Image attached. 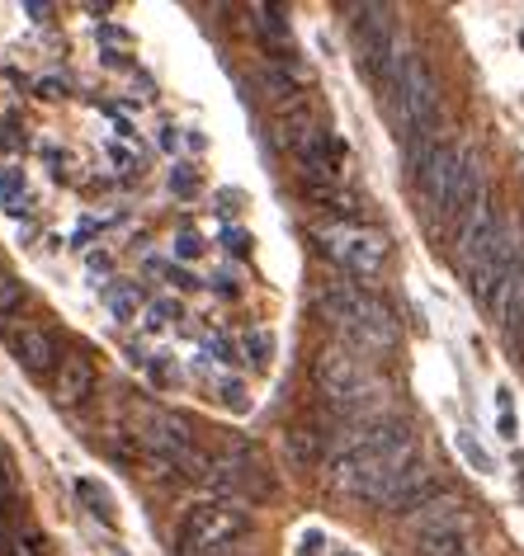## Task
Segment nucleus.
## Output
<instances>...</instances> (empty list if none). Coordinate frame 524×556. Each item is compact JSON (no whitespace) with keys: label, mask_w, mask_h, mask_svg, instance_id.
<instances>
[{"label":"nucleus","mask_w":524,"mask_h":556,"mask_svg":"<svg viewBox=\"0 0 524 556\" xmlns=\"http://www.w3.org/2000/svg\"><path fill=\"white\" fill-rule=\"evenodd\" d=\"M316 307L330 326L340 330L345 340H354L360 350H392L397 340V321L392 312L383 307L374 293H364V288H350V283H330L322 298H316Z\"/></svg>","instance_id":"3"},{"label":"nucleus","mask_w":524,"mask_h":556,"mask_svg":"<svg viewBox=\"0 0 524 556\" xmlns=\"http://www.w3.org/2000/svg\"><path fill=\"white\" fill-rule=\"evenodd\" d=\"M284 457L288 463H294L298 471H308L316 457H322V434H316V429H308V425H294L284 434Z\"/></svg>","instance_id":"13"},{"label":"nucleus","mask_w":524,"mask_h":556,"mask_svg":"<svg viewBox=\"0 0 524 556\" xmlns=\"http://www.w3.org/2000/svg\"><path fill=\"white\" fill-rule=\"evenodd\" d=\"M350 439H340V448L330 453V485L345 495H360L369 505H383L392 491V481L416 463V434L407 420H374L360 429H345Z\"/></svg>","instance_id":"1"},{"label":"nucleus","mask_w":524,"mask_h":556,"mask_svg":"<svg viewBox=\"0 0 524 556\" xmlns=\"http://www.w3.org/2000/svg\"><path fill=\"white\" fill-rule=\"evenodd\" d=\"M213 477L232 485V491H241V495H251V500H270V477H265V467H260V457L255 453H246V448H232L223 463H213Z\"/></svg>","instance_id":"9"},{"label":"nucleus","mask_w":524,"mask_h":556,"mask_svg":"<svg viewBox=\"0 0 524 556\" xmlns=\"http://www.w3.org/2000/svg\"><path fill=\"white\" fill-rule=\"evenodd\" d=\"M90 387H95L90 358L86 354H66L58 378H52V401H58V406H80V401L90 396Z\"/></svg>","instance_id":"10"},{"label":"nucleus","mask_w":524,"mask_h":556,"mask_svg":"<svg viewBox=\"0 0 524 556\" xmlns=\"http://www.w3.org/2000/svg\"><path fill=\"white\" fill-rule=\"evenodd\" d=\"M10 505H15V491H10L5 471H0V514H10Z\"/></svg>","instance_id":"21"},{"label":"nucleus","mask_w":524,"mask_h":556,"mask_svg":"<svg viewBox=\"0 0 524 556\" xmlns=\"http://www.w3.org/2000/svg\"><path fill=\"white\" fill-rule=\"evenodd\" d=\"M246 538V514L227 505H199L180 528V556H227Z\"/></svg>","instance_id":"7"},{"label":"nucleus","mask_w":524,"mask_h":556,"mask_svg":"<svg viewBox=\"0 0 524 556\" xmlns=\"http://www.w3.org/2000/svg\"><path fill=\"white\" fill-rule=\"evenodd\" d=\"M76 491H80V500H86V505H90V514H95V519H104V523H114V505H109V495L100 491V485H90V481H80V485H76Z\"/></svg>","instance_id":"14"},{"label":"nucleus","mask_w":524,"mask_h":556,"mask_svg":"<svg viewBox=\"0 0 524 556\" xmlns=\"http://www.w3.org/2000/svg\"><path fill=\"white\" fill-rule=\"evenodd\" d=\"M388 94H392L397 114H402V123H407V132L431 137L435 118H439V86H435V76H431V66H425L421 52H402V58H397Z\"/></svg>","instance_id":"4"},{"label":"nucleus","mask_w":524,"mask_h":556,"mask_svg":"<svg viewBox=\"0 0 524 556\" xmlns=\"http://www.w3.org/2000/svg\"><path fill=\"white\" fill-rule=\"evenodd\" d=\"M316 241H322L326 255L336 260L345 274H354V278H378L383 264H388V241H383L378 231L360 227V222H340V227H326L322 236H316Z\"/></svg>","instance_id":"6"},{"label":"nucleus","mask_w":524,"mask_h":556,"mask_svg":"<svg viewBox=\"0 0 524 556\" xmlns=\"http://www.w3.org/2000/svg\"><path fill=\"white\" fill-rule=\"evenodd\" d=\"M15 358H20V368H29V372H43L58 364V350H52V340L43 336V330H20L15 336Z\"/></svg>","instance_id":"11"},{"label":"nucleus","mask_w":524,"mask_h":556,"mask_svg":"<svg viewBox=\"0 0 524 556\" xmlns=\"http://www.w3.org/2000/svg\"><path fill=\"white\" fill-rule=\"evenodd\" d=\"M0 203H24V189L15 185V175H0Z\"/></svg>","instance_id":"19"},{"label":"nucleus","mask_w":524,"mask_h":556,"mask_svg":"<svg viewBox=\"0 0 524 556\" xmlns=\"http://www.w3.org/2000/svg\"><path fill=\"white\" fill-rule=\"evenodd\" d=\"M255 29L260 38H265V48L274 52L279 62H288V52H294V34H288V20H284V10H274V5H260L255 10Z\"/></svg>","instance_id":"12"},{"label":"nucleus","mask_w":524,"mask_h":556,"mask_svg":"<svg viewBox=\"0 0 524 556\" xmlns=\"http://www.w3.org/2000/svg\"><path fill=\"white\" fill-rule=\"evenodd\" d=\"M24 302V283L10 269H0V316H10Z\"/></svg>","instance_id":"15"},{"label":"nucleus","mask_w":524,"mask_h":556,"mask_svg":"<svg viewBox=\"0 0 524 556\" xmlns=\"http://www.w3.org/2000/svg\"><path fill=\"white\" fill-rule=\"evenodd\" d=\"M246 354H251L255 368H265L274 358V336H270V330H251V336H246Z\"/></svg>","instance_id":"16"},{"label":"nucleus","mask_w":524,"mask_h":556,"mask_svg":"<svg viewBox=\"0 0 524 556\" xmlns=\"http://www.w3.org/2000/svg\"><path fill=\"white\" fill-rule=\"evenodd\" d=\"M171 193H180V199H195V193H199V175L189 170V165H175V170H171Z\"/></svg>","instance_id":"17"},{"label":"nucleus","mask_w":524,"mask_h":556,"mask_svg":"<svg viewBox=\"0 0 524 556\" xmlns=\"http://www.w3.org/2000/svg\"><path fill=\"white\" fill-rule=\"evenodd\" d=\"M312 378L326 392L330 406H336L340 415H350V429L383 420L378 415V378L354 350H345V344L322 350L316 354V364H312Z\"/></svg>","instance_id":"2"},{"label":"nucleus","mask_w":524,"mask_h":556,"mask_svg":"<svg viewBox=\"0 0 524 556\" xmlns=\"http://www.w3.org/2000/svg\"><path fill=\"white\" fill-rule=\"evenodd\" d=\"M180 255H185V260H195V255H199V236H195V231H185V236H180Z\"/></svg>","instance_id":"22"},{"label":"nucleus","mask_w":524,"mask_h":556,"mask_svg":"<svg viewBox=\"0 0 524 556\" xmlns=\"http://www.w3.org/2000/svg\"><path fill=\"white\" fill-rule=\"evenodd\" d=\"M520 269H524V222L520 217H506L501 231L491 236V245L482 250L473 264H467V288H473L477 302H487V307H491V298L501 293V288Z\"/></svg>","instance_id":"5"},{"label":"nucleus","mask_w":524,"mask_h":556,"mask_svg":"<svg viewBox=\"0 0 524 556\" xmlns=\"http://www.w3.org/2000/svg\"><path fill=\"white\" fill-rule=\"evenodd\" d=\"M354 43H360V62L369 66V76L383 80L388 86L392 72H397V38H392V20H388V10L383 5H360L354 10Z\"/></svg>","instance_id":"8"},{"label":"nucleus","mask_w":524,"mask_h":556,"mask_svg":"<svg viewBox=\"0 0 524 556\" xmlns=\"http://www.w3.org/2000/svg\"><path fill=\"white\" fill-rule=\"evenodd\" d=\"M104 298H109V307H114L123 321H128V316L137 312V298H128V293H104Z\"/></svg>","instance_id":"20"},{"label":"nucleus","mask_w":524,"mask_h":556,"mask_svg":"<svg viewBox=\"0 0 524 556\" xmlns=\"http://www.w3.org/2000/svg\"><path fill=\"white\" fill-rule=\"evenodd\" d=\"M0 556H38V552L20 533H5V528H0Z\"/></svg>","instance_id":"18"}]
</instances>
